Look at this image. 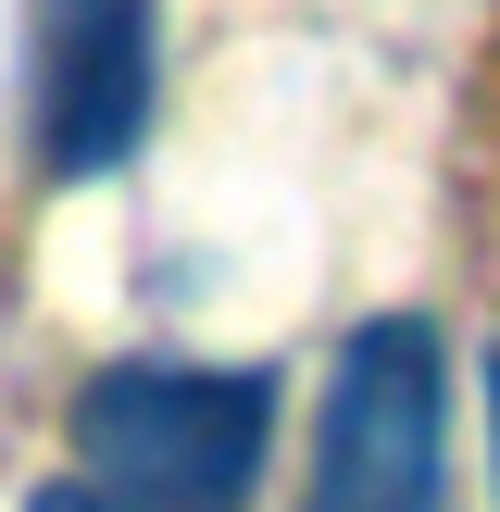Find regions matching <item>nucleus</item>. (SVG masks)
Segmentation results:
<instances>
[{"label":"nucleus","instance_id":"nucleus-3","mask_svg":"<svg viewBox=\"0 0 500 512\" xmlns=\"http://www.w3.org/2000/svg\"><path fill=\"white\" fill-rule=\"evenodd\" d=\"M150 88H163V38L150 0H38V175L88 188L138 150Z\"/></svg>","mask_w":500,"mask_h":512},{"label":"nucleus","instance_id":"nucleus-4","mask_svg":"<svg viewBox=\"0 0 500 512\" xmlns=\"http://www.w3.org/2000/svg\"><path fill=\"white\" fill-rule=\"evenodd\" d=\"M25 512H125V500H113V488H38Z\"/></svg>","mask_w":500,"mask_h":512},{"label":"nucleus","instance_id":"nucleus-2","mask_svg":"<svg viewBox=\"0 0 500 512\" xmlns=\"http://www.w3.org/2000/svg\"><path fill=\"white\" fill-rule=\"evenodd\" d=\"M450 375H438V325L425 313H375L338 338L313 413V488L300 512H438V463H450Z\"/></svg>","mask_w":500,"mask_h":512},{"label":"nucleus","instance_id":"nucleus-1","mask_svg":"<svg viewBox=\"0 0 500 512\" xmlns=\"http://www.w3.org/2000/svg\"><path fill=\"white\" fill-rule=\"evenodd\" d=\"M275 450L263 363H113L75 388V463L125 512H238Z\"/></svg>","mask_w":500,"mask_h":512},{"label":"nucleus","instance_id":"nucleus-5","mask_svg":"<svg viewBox=\"0 0 500 512\" xmlns=\"http://www.w3.org/2000/svg\"><path fill=\"white\" fill-rule=\"evenodd\" d=\"M488 463H500V375H488Z\"/></svg>","mask_w":500,"mask_h":512}]
</instances>
